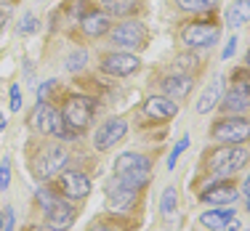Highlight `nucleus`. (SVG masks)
<instances>
[{
    "label": "nucleus",
    "mask_w": 250,
    "mask_h": 231,
    "mask_svg": "<svg viewBox=\"0 0 250 231\" xmlns=\"http://www.w3.org/2000/svg\"><path fill=\"white\" fill-rule=\"evenodd\" d=\"M176 207H178V194H176L173 186H168L163 192V199H160V210H163V215L170 221V218L176 215Z\"/></svg>",
    "instance_id": "obj_23"
},
{
    "label": "nucleus",
    "mask_w": 250,
    "mask_h": 231,
    "mask_svg": "<svg viewBox=\"0 0 250 231\" xmlns=\"http://www.w3.org/2000/svg\"><path fill=\"white\" fill-rule=\"evenodd\" d=\"M248 212H250V197H248Z\"/></svg>",
    "instance_id": "obj_42"
},
{
    "label": "nucleus",
    "mask_w": 250,
    "mask_h": 231,
    "mask_svg": "<svg viewBox=\"0 0 250 231\" xmlns=\"http://www.w3.org/2000/svg\"><path fill=\"white\" fill-rule=\"evenodd\" d=\"M88 61V53L85 51H72L67 56V72H77V69H83Z\"/></svg>",
    "instance_id": "obj_26"
},
{
    "label": "nucleus",
    "mask_w": 250,
    "mask_h": 231,
    "mask_svg": "<svg viewBox=\"0 0 250 231\" xmlns=\"http://www.w3.org/2000/svg\"><path fill=\"white\" fill-rule=\"evenodd\" d=\"M109 32H112V43L117 48H144L146 35H149L141 21H123V24H117Z\"/></svg>",
    "instance_id": "obj_7"
},
{
    "label": "nucleus",
    "mask_w": 250,
    "mask_h": 231,
    "mask_svg": "<svg viewBox=\"0 0 250 231\" xmlns=\"http://www.w3.org/2000/svg\"><path fill=\"white\" fill-rule=\"evenodd\" d=\"M35 27H38V24H35V16L29 14V16H24V19H21V24H19V32H21V35H27V32H35Z\"/></svg>",
    "instance_id": "obj_31"
},
{
    "label": "nucleus",
    "mask_w": 250,
    "mask_h": 231,
    "mask_svg": "<svg viewBox=\"0 0 250 231\" xmlns=\"http://www.w3.org/2000/svg\"><path fill=\"white\" fill-rule=\"evenodd\" d=\"M248 159H250V154H248V149H240V144L237 146H224V149H216L210 154L208 168H210L213 175H231V173H237V170L245 168Z\"/></svg>",
    "instance_id": "obj_4"
},
{
    "label": "nucleus",
    "mask_w": 250,
    "mask_h": 231,
    "mask_svg": "<svg viewBox=\"0 0 250 231\" xmlns=\"http://www.w3.org/2000/svg\"><path fill=\"white\" fill-rule=\"evenodd\" d=\"M240 197V189L231 186V183H218V186H210L200 194L202 202L208 205H216V207H224V205H231L234 199Z\"/></svg>",
    "instance_id": "obj_16"
},
{
    "label": "nucleus",
    "mask_w": 250,
    "mask_h": 231,
    "mask_svg": "<svg viewBox=\"0 0 250 231\" xmlns=\"http://www.w3.org/2000/svg\"><path fill=\"white\" fill-rule=\"evenodd\" d=\"M221 109L224 112H231V115H240V112H248L250 109V93L240 85H231L229 91L224 93L221 98Z\"/></svg>",
    "instance_id": "obj_18"
},
{
    "label": "nucleus",
    "mask_w": 250,
    "mask_h": 231,
    "mask_svg": "<svg viewBox=\"0 0 250 231\" xmlns=\"http://www.w3.org/2000/svg\"><path fill=\"white\" fill-rule=\"evenodd\" d=\"M176 5L181 11H189V14H202V11L216 8L218 0H176Z\"/></svg>",
    "instance_id": "obj_24"
},
{
    "label": "nucleus",
    "mask_w": 250,
    "mask_h": 231,
    "mask_svg": "<svg viewBox=\"0 0 250 231\" xmlns=\"http://www.w3.org/2000/svg\"><path fill=\"white\" fill-rule=\"evenodd\" d=\"M101 8L109 16H130L139 8V0H101Z\"/></svg>",
    "instance_id": "obj_22"
},
{
    "label": "nucleus",
    "mask_w": 250,
    "mask_h": 231,
    "mask_svg": "<svg viewBox=\"0 0 250 231\" xmlns=\"http://www.w3.org/2000/svg\"><path fill=\"white\" fill-rule=\"evenodd\" d=\"M250 21V0H237L226 11V24L229 27H242Z\"/></svg>",
    "instance_id": "obj_21"
},
{
    "label": "nucleus",
    "mask_w": 250,
    "mask_h": 231,
    "mask_svg": "<svg viewBox=\"0 0 250 231\" xmlns=\"http://www.w3.org/2000/svg\"><path fill=\"white\" fill-rule=\"evenodd\" d=\"M192 88H194L192 75L176 72V75H168L163 80V96L173 98V101H181V98H187L189 93H192Z\"/></svg>",
    "instance_id": "obj_14"
},
{
    "label": "nucleus",
    "mask_w": 250,
    "mask_h": 231,
    "mask_svg": "<svg viewBox=\"0 0 250 231\" xmlns=\"http://www.w3.org/2000/svg\"><path fill=\"white\" fill-rule=\"evenodd\" d=\"M221 38V27L218 24H202V21H192L181 29V43L189 48H210Z\"/></svg>",
    "instance_id": "obj_5"
},
{
    "label": "nucleus",
    "mask_w": 250,
    "mask_h": 231,
    "mask_svg": "<svg viewBox=\"0 0 250 231\" xmlns=\"http://www.w3.org/2000/svg\"><path fill=\"white\" fill-rule=\"evenodd\" d=\"M0 130H5V115L0 112Z\"/></svg>",
    "instance_id": "obj_38"
},
{
    "label": "nucleus",
    "mask_w": 250,
    "mask_h": 231,
    "mask_svg": "<svg viewBox=\"0 0 250 231\" xmlns=\"http://www.w3.org/2000/svg\"><path fill=\"white\" fill-rule=\"evenodd\" d=\"M8 183H11V162L5 159V162L0 165V192H5Z\"/></svg>",
    "instance_id": "obj_29"
},
{
    "label": "nucleus",
    "mask_w": 250,
    "mask_h": 231,
    "mask_svg": "<svg viewBox=\"0 0 250 231\" xmlns=\"http://www.w3.org/2000/svg\"><path fill=\"white\" fill-rule=\"evenodd\" d=\"M234 48H237V38H229L226 40V48H224V58H229L234 53Z\"/></svg>",
    "instance_id": "obj_33"
},
{
    "label": "nucleus",
    "mask_w": 250,
    "mask_h": 231,
    "mask_svg": "<svg viewBox=\"0 0 250 231\" xmlns=\"http://www.w3.org/2000/svg\"><path fill=\"white\" fill-rule=\"evenodd\" d=\"M51 85H53V82H43V88L38 91V101H43V98H45V93H51Z\"/></svg>",
    "instance_id": "obj_34"
},
{
    "label": "nucleus",
    "mask_w": 250,
    "mask_h": 231,
    "mask_svg": "<svg viewBox=\"0 0 250 231\" xmlns=\"http://www.w3.org/2000/svg\"><path fill=\"white\" fill-rule=\"evenodd\" d=\"M21 109V93L19 85H11V112H19Z\"/></svg>",
    "instance_id": "obj_30"
},
{
    "label": "nucleus",
    "mask_w": 250,
    "mask_h": 231,
    "mask_svg": "<svg viewBox=\"0 0 250 231\" xmlns=\"http://www.w3.org/2000/svg\"><path fill=\"white\" fill-rule=\"evenodd\" d=\"M200 223L210 231H240L242 229L240 218H237L234 210H229V207H213V210L202 212Z\"/></svg>",
    "instance_id": "obj_10"
},
{
    "label": "nucleus",
    "mask_w": 250,
    "mask_h": 231,
    "mask_svg": "<svg viewBox=\"0 0 250 231\" xmlns=\"http://www.w3.org/2000/svg\"><path fill=\"white\" fill-rule=\"evenodd\" d=\"M144 112L149 117H154V120H170V117L178 115V106L168 96H149L144 101Z\"/></svg>",
    "instance_id": "obj_17"
},
{
    "label": "nucleus",
    "mask_w": 250,
    "mask_h": 231,
    "mask_svg": "<svg viewBox=\"0 0 250 231\" xmlns=\"http://www.w3.org/2000/svg\"><path fill=\"white\" fill-rule=\"evenodd\" d=\"M187 146H189V138H187V135H184V138H181V141H178V144H176V149L170 152V157H168V170H173V168H176V159H178V157H181V154H184V149H187Z\"/></svg>",
    "instance_id": "obj_27"
},
{
    "label": "nucleus",
    "mask_w": 250,
    "mask_h": 231,
    "mask_svg": "<svg viewBox=\"0 0 250 231\" xmlns=\"http://www.w3.org/2000/svg\"><path fill=\"white\" fill-rule=\"evenodd\" d=\"M106 197H109V207H112V210H115V212H125L130 205H133L136 192L125 186L120 178H112L109 186H106Z\"/></svg>",
    "instance_id": "obj_13"
},
{
    "label": "nucleus",
    "mask_w": 250,
    "mask_h": 231,
    "mask_svg": "<svg viewBox=\"0 0 250 231\" xmlns=\"http://www.w3.org/2000/svg\"><path fill=\"white\" fill-rule=\"evenodd\" d=\"M56 117H59V112L53 109V106H48L45 101H38V106H35L32 115H29V125L35 130H40V133H51Z\"/></svg>",
    "instance_id": "obj_20"
},
{
    "label": "nucleus",
    "mask_w": 250,
    "mask_h": 231,
    "mask_svg": "<svg viewBox=\"0 0 250 231\" xmlns=\"http://www.w3.org/2000/svg\"><path fill=\"white\" fill-rule=\"evenodd\" d=\"M0 231H3V210H0Z\"/></svg>",
    "instance_id": "obj_40"
},
{
    "label": "nucleus",
    "mask_w": 250,
    "mask_h": 231,
    "mask_svg": "<svg viewBox=\"0 0 250 231\" xmlns=\"http://www.w3.org/2000/svg\"><path fill=\"white\" fill-rule=\"evenodd\" d=\"M240 194H242V197H250V175H248V178H245V183H242Z\"/></svg>",
    "instance_id": "obj_35"
},
{
    "label": "nucleus",
    "mask_w": 250,
    "mask_h": 231,
    "mask_svg": "<svg viewBox=\"0 0 250 231\" xmlns=\"http://www.w3.org/2000/svg\"><path fill=\"white\" fill-rule=\"evenodd\" d=\"M88 231H115L112 226H106V223H96L93 229H88Z\"/></svg>",
    "instance_id": "obj_36"
},
{
    "label": "nucleus",
    "mask_w": 250,
    "mask_h": 231,
    "mask_svg": "<svg viewBox=\"0 0 250 231\" xmlns=\"http://www.w3.org/2000/svg\"><path fill=\"white\" fill-rule=\"evenodd\" d=\"M69 159V149L64 144H45L43 149L35 154L32 159V170L35 175H38L40 181H48L53 175H59L64 170V165H67Z\"/></svg>",
    "instance_id": "obj_3"
},
{
    "label": "nucleus",
    "mask_w": 250,
    "mask_h": 231,
    "mask_svg": "<svg viewBox=\"0 0 250 231\" xmlns=\"http://www.w3.org/2000/svg\"><path fill=\"white\" fill-rule=\"evenodd\" d=\"M80 27L88 38H101L112 29V16L104 14V11H88V14L80 16Z\"/></svg>",
    "instance_id": "obj_15"
},
{
    "label": "nucleus",
    "mask_w": 250,
    "mask_h": 231,
    "mask_svg": "<svg viewBox=\"0 0 250 231\" xmlns=\"http://www.w3.org/2000/svg\"><path fill=\"white\" fill-rule=\"evenodd\" d=\"M125 135H128V122H125L123 117H112V120H106L104 125L96 130V135H93V146H96L99 152H106V149H112L115 144H120Z\"/></svg>",
    "instance_id": "obj_8"
},
{
    "label": "nucleus",
    "mask_w": 250,
    "mask_h": 231,
    "mask_svg": "<svg viewBox=\"0 0 250 231\" xmlns=\"http://www.w3.org/2000/svg\"><path fill=\"white\" fill-rule=\"evenodd\" d=\"M192 69H200V58L194 56V53H181V56H176V72L189 75Z\"/></svg>",
    "instance_id": "obj_25"
},
{
    "label": "nucleus",
    "mask_w": 250,
    "mask_h": 231,
    "mask_svg": "<svg viewBox=\"0 0 250 231\" xmlns=\"http://www.w3.org/2000/svg\"><path fill=\"white\" fill-rule=\"evenodd\" d=\"M59 115H62V120H64V125H67L69 133H83V130L91 125L93 115H96V101H93L91 96L75 93V96L64 98V106H62Z\"/></svg>",
    "instance_id": "obj_2"
},
{
    "label": "nucleus",
    "mask_w": 250,
    "mask_h": 231,
    "mask_svg": "<svg viewBox=\"0 0 250 231\" xmlns=\"http://www.w3.org/2000/svg\"><path fill=\"white\" fill-rule=\"evenodd\" d=\"M141 67V58L133 56V53H109V56L101 58V69L112 77H128L133 72H139Z\"/></svg>",
    "instance_id": "obj_11"
},
{
    "label": "nucleus",
    "mask_w": 250,
    "mask_h": 231,
    "mask_svg": "<svg viewBox=\"0 0 250 231\" xmlns=\"http://www.w3.org/2000/svg\"><path fill=\"white\" fill-rule=\"evenodd\" d=\"M221 98H224V77H216V80L202 91V96L197 101V115H208V112H213Z\"/></svg>",
    "instance_id": "obj_19"
},
{
    "label": "nucleus",
    "mask_w": 250,
    "mask_h": 231,
    "mask_svg": "<svg viewBox=\"0 0 250 231\" xmlns=\"http://www.w3.org/2000/svg\"><path fill=\"white\" fill-rule=\"evenodd\" d=\"M213 138L224 141V144H242V141H250V122L237 117H226V120H218L213 125Z\"/></svg>",
    "instance_id": "obj_6"
},
{
    "label": "nucleus",
    "mask_w": 250,
    "mask_h": 231,
    "mask_svg": "<svg viewBox=\"0 0 250 231\" xmlns=\"http://www.w3.org/2000/svg\"><path fill=\"white\" fill-rule=\"evenodd\" d=\"M59 189H62V194L67 199H83L91 194L93 186L85 173H80V170H64V173H59Z\"/></svg>",
    "instance_id": "obj_9"
},
{
    "label": "nucleus",
    "mask_w": 250,
    "mask_h": 231,
    "mask_svg": "<svg viewBox=\"0 0 250 231\" xmlns=\"http://www.w3.org/2000/svg\"><path fill=\"white\" fill-rule=\"evenodd\" d=\"M45 223L51 231H67L75 223V207L69 202H53L45 210Z\"/></svg>",
    "instance_id": "obj_12"
},
{
    "label": "nucleus",
    "mask_w": 250,
    "mask_h": 231,
    "mask_svg": "<svg viewBox=\"0 0 250 231\" xmlns=\"http://www.w3.org/2000/svg\"><path fill=\"white\" fill-rule=\"evenodd\" d=\"M152 175V162L149 157L144 154H136V152H123L120 157L115 159V178H120L128 189L139 192V189L146 186Z\"/></svg>",
    "instance_id": "obj_1"
},
{
    "label": "nucleus",
    "mask_w": 250,
    "mask_h": 231,
    "mask_svg": "<svg viewBox=\"0 0 250 231\" xmlns=\"http://www.w3.org/2000/svg\"><path fill=\"white\" fill-rule=\"evenodd\" d=\"M5 3H16V0H0V5H5Z\"/></svg>",
    "instance_id": "obj_41"
},
{
    "label": "nucleus",
    "mask_w": 250,
    "mask_h": 231,
    "mask_svg": "<svg viewBox=\"0 0 250 231\" xmlns=\"http://www.w3.org/2000/svg\"><path fill=\"white\" fill-rule=\"evenodd\" d=\"M3 231H14V207H5L3 212Z\"/></svg>",
    "instance_id": "obj_32"
},
{
    "label": "nucleus",
    "mask_w": 250,
    "mask_h": 231,
    "mask_svg": "<svg viewBox=\"0 0 250 231\" xmlns=\"http://www.w3.org/2000/svg\"><path fill=\"white\" fill-rule=\"evenodd\" d=\"M3 21H5V5H0V27H3Z\"/></svg>",
    "instance_id": "obj_37"
},
{
    "label": "nucleus",
    "mask_w": 250,
    "mask_h": 231,
    "mask_svg": "<svg viewBox=\"0 0 250 231\" xmlns=\"http://www.w3.org/2000/svg\"><path fill=\"white\" fill-rule=\"evenodd\" d=\"M231 80H234V85L245 88L250 93V69H234V75H231Z\"/></svg>",
    "instance_id": "obj_28"
},
{
    "label": "nucleus",
    "mask_w": 250,
    "mask_h": 231,
    "mask_svg": "<svg viewBox=\"0 0 250 231\" xmlns=\"http://www.w3.org/2000/svg\"><path fill=\"white\" fill-rule=\"evenodd\" d=\"M245 64H248V69H250V51H248V56H245Z\"/></svg>",
    "instance_id": "obj_39"
}]
</instances>
